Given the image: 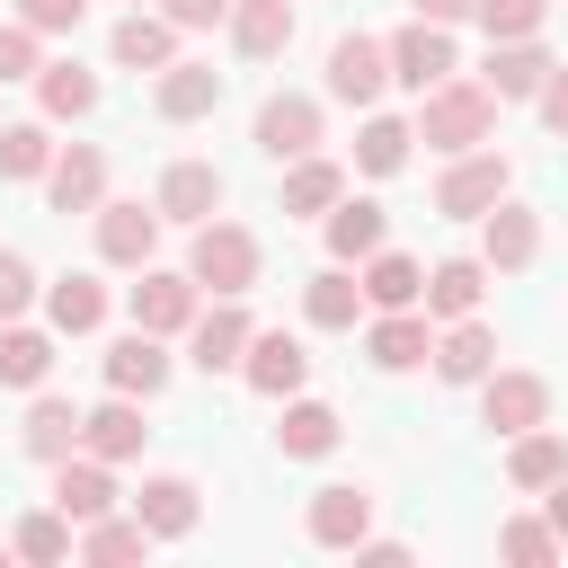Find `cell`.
Instances as JSON below:
<instances>
[{
  "label": "cell",
  "instance_id": "6da1fadb",
  "mask_svg": "<svg viewBox=\"0 0 568 568\" xmlns=\"http://www.w3.org/2000/svg\"><path fill=\"white\" fill-rule=\"evenodd\" d=\"M408 133H417L426 151H444V160H453V151H479V142L497 133V89L453 71V80H435V89L417 98V124H408Z\"/></svg>",
  "mask_w": 568,
  "mask_h": 568
},
{
  "label": "cell",
  "instance_id": "7a4b0ae2",
  "mask_svg": "<svg viewBox=\"0 0 568 568\" xmlns=\"http://www.w3.org/2000/svg\"><path fill=\"white\" fill-rule=\"evenodd\" d=\"M186 275H195V293H248L257 284V231H240V222H195V248H186Z\"/></svg>",
  "mask_w": 568,
  "mask_h": 568
},
{
  "label": "cell",
  "instance_id": "3957f363",
  "mask_svg": "<svg viewBox=\"0 0 568 568\" xmlns=\"http://www.w3.org/2000/svg\"><path fill=\"white\" fill-rule=\"evenodd\" d=\"M515 186V169H506V151L497 142H479V151H453L444 160V178H435V213H453V222H479L497 195Z\"/></svg>",
  "mask_w": 568,
  "mask_h": 568
},
{
  "label": "cell",
  "instance_id": "277c9868",
  "mask_svg": "<svg viewBox=\"0 0 568 568\" xmlns=\"http://www.w3.org/2000/svg\"><path fill=\"white\" fill-rule=\"evenodd\" d=\"M470 390H479V426H497V435L550 426V382H541V373H524V364H488Z\"/></svg>",
  "mask_w": 568,
  "mask_h": 568
},
{
  "label": "cell",
  "instance_id": "5b68a950",
  "mask_svg": "<svg viewBox=\"0 0 568 568\" xmlns=\"http://www.w3.org/2000/svg\"><path fill=\"white\" fill-rule=\"evenodd\" d=\"M532 257H541V213L515 204V195H497V204L479 213V266H488V275H524Z\"/></svg>",
  "mask_w": 568,
  "mask_h": 568
},
{
  "label": "cell",
  "instance_id": "8992f818",
  "mask_svg": "<svg viewBox=\"0 0 568 568\" xmlns=\"http://www.w3.org/2000/svg\"><path fill=\"white\" fill-rule=\"evenodd\" d=\"M124 311H133V328H151V337H186V320L204 311V293H195V275L142 266V284L124 293Z\"/></svg>",
  "mask_w": 568,
  "mask_h": 568
},
{
  "label": "cell",
  "instance_id": "52a82bcc",
  "mask_svg": "<svg viewBox=\"0 0 568 568\" xmlns=\"http://www.w3.org/2000/svg\"><path fill=\"white\" fill-rule=\"evenodd\" d=\"M382 53H390V80L417 89V98H426L435 80H453V27H435V18H408Z\"/></svg>",
  "mask_w": 568,
  "mask_h": 568
},
{
  "label": "cell",
  "instance_id": "ba28073f",
  "mask_svg": "<svg viewBox=\"0 0 568 568\" xmlns=\"http://www.w3.org/2000/svg\"><path fill=\"white\" fill-rule=\"evenodd\" d=\"M240 346H248V311H240V293H213V311L186 320V364L195 373H240Z\"/></svg>",
  "mask_w": 568,
  "mask_h": 568
},
{
  "label": "cell",
  "instance_id": "9c48e42d",
  "mask_svg": "<svg viewBox=\"0 0 568 568\" xmlns=\"http://www.w3.org/2000/svg\"><path fill=\"white\" fill-rule=\"evenodd\" d=\"M302 373H311L302 337H284V328H248V346H240V382H248L257 399H293Z\"/></svg>",
  "mask_w": 568,
  "mask_h": 568
},
{
  "label": "cell",
  "instance_id": "30bf717a",
  "mask_svg": "<svg viewBox=\"0 0 568 568\" xmlns=\"http://www.w3.org/2000/svg\"><path fill=\"white\" fill-rule=\"evenodd\" d=\"M133 515H142V532H151V541H186V532H195V515H204V488H195L186 470H151V479L133 488Z\"/></svg>",
  "mask_w": 568,
  "mask_h": 568
},
{
  "label": "cell",
  "instance_id": "8fae6325",
  "mask_svg": "<svg viewBox=\"0 0 568 568\" xmlns=\"http://www.w3.org/2000/svg\"><path fill=\"white\" fill-rule=\"evenodd\" d=\"M302 532H311L320 550H355V541L373 532V488H355V479H328V488H311V515H302Z\"/></svg>",
  "mask_w": 568,
  "mask_h": 568
},
{
  "label": "cell",
  "instance_id": "7c38bea8",
  "mask_svg": "<svg viewBox=\"0 0 568 568\" xmlns=\"http://www.w3.org/2000/svg\"><path fill=\"white\" fill-rule=\"evenodd\" d=\"M382 89H390L382 36H337V44H328V98H337V106H373Z\"/></svg>",
  "mask_w": 568,
  "mask_h": 568
},
{
  "label": "cell",
  "instance_id": "4fadbf2b",
  "mask_svg": "<svg viewBox=\"0 0 568 568\" xmlns=\"http://www.w3.org/2000/svg\"><path fill=\"white\" fill-rule=\"evenodd\" d=\"M257 151L284 169V160H302V151H320V98H302V89H275L266 106H257Z\"/></svg>",
  "mask_w": 568,
  "mask_h": 568
},
{
  "label": "cell",
  "instance_id": "5bb4252c",
  "mask_svg": "<svg viewBox=\"0 0 568 568\" xmlns=\"http://www.w3.org/2000/svg\"><path fill=\"white\" fill-rule=\"evenodd\" d=\"M98 364H106V390H124V399H160L169 390V337H151V328H124Z\"/></svg>",
  "mask_w": 568,
  "mask_h": 568
},
{
  "label": "cell",
  "instance_id": "9a60e30c",
  "mask_svg": "<svg viewBox=\"0 0 568 568\" xmlns=\"http://www.w3.org/2000/svg\"><path fill=\"white\" fill-rule=\"evenodd\" d=\"M44 195H53V213H98L106 204V151L98 142H62L53 169H44Z\"/></svg>",
  "mask_w": 568,
  "mask_h": 568
},
{
  "label": "cell",
  "instance_id": "2e32d148",
  "mask_svg": "<svg viewBox=\"0 0 568 568\" xmlns=\"http://www.w3.org/2000/svg\"><path fill=\"white\" fill-rule=\"evenodd\" d=\"M320 231H328V266H364V257L390 240V213H382L373 195H337V204L320 213Z\"/></svg>",
  "mask_w": 568,
  "mask_h": 568
},
{
  "label": "cell",
  "instance_id": "e0dca14e",
  "mask_svg": "<svg viewBox=\"0 0 568 568\" xmlns=\"http://www.w3.org/2000/svg\"><path fill=\"white\" fill-rule=\"evenodd\" d=\"M426 364H435V382H453V390H470L488 364H497V328L470 311V320H444V337L426 346Z\"/></svg>",
  "mask_w": 568,
  "mask_h": 568
},
{
  "label": "cell",
  "instance_id": "ac0fdd59",
  "mask_svg": "<svg viewBox=\"0 0 568 568\" xmlns=\"http://www.w3.org/2000/svg\"><path fill=\"white\" fill-rule=\"evenodd\" d=\"M53 506H62L71 524L115 515V462H98V453H62V462H53Z\"/></svg>",
  "mask_w": 568,
  "mask_h": 568
},
{
  "label": "cell",
  "instance_id": "d6986e66",
  "mask_svg": "<svg viewBox=\"0 0 568 568\" xmlns=\"http://www.w3.org/2000/svg\"><path fill=\"white\" fill-rule=\"evenodd\" d=\"M151 204H160V222H213L222 213V169L213 160H169Z\"/></svg>",
  "mask_w": 568,
  "mask_h": 568
},
{
  "label": "cell",
  "instance_id": "ffe728a7",
  "mask_svg": "<svg viewBox=\"0 0 568 568\" xmlns=\"http://www.w3.org/2000/svg\"><path fill=\"white\" fill-rule=\"evenodd\" d=\"M151 248H160V204H98V257L106 266H151Z\"/></svg>",
  "mask_w": 568,
  "mask_h": 568
},
{
  "label": "cell",
  "instance_id": "44dd1931",
  "mask_svg": "<svg viewBox=\"0 0 568 568\" xmlns=\"http://www.w3.org/2000/svg\"><path fill=\"white\" fill-rule=\"evenodd\" d=\"M142 399H124V390H106L98 408H80V453H98V462H133L142 453Z\"/></svg>",
  "mask_w": 568,
  "mask_h": 568
},
{
  "label": "cell",
  "instance_id": "7402d4cb",
  "mask_svg": "<svg viewBox=\"0 0 568 568\" xmlns=\"http://www.w3.org/2000/svg\"><path fill=\"white\" fill-rule=\"evenodd\" d=\"M151 106H160L169 124H195V115H213V106H222V71H213V62H160Z\"/></svg>",
  "mask_w": 568,
  "mask_h": 568
},
{
  "label": "cell",
  "instance_id": "603a6c76",
  "mask_svg": "<svg viewBox=\"0 0 568 568\" xmlns=\"http://www.w3.org/2000/svg\"><path fill=\"white\" fill-rule=\"evenodd\" d=\"M355 284H364V311H417V293H426V266L417 257H399L390 240L355 266Z\"/></svg>",
  "mask_w": 568,
  "mask_h": 568
},
{
  "label": "cell",
  "instance_id": "cb8c5ba5",
  "mask_svg": "<svg viewBox=\"0 0 568 568\" xmlns=\"http://www.w3.org/2000/svg\"><path fill=\"white\" fill-rule=\"evenodd\" d=\"M426 320H470L479 302H488V266L479 257H444V266H426Z\"/></svg>",
  "mask_w": 568,
  "mask_h": 568
},
{
  "label": "cell",
  "instance_id": "d4e9b609",
  "mask_svg": "<svg viewBox=\"0 0 568 568\" xmlns=\"http://www.w3.org/2000/svg\"><path fill=\"white\" fill-rule=\"evenodd\" d=\"M426 346H435L426 311H382V320L364 328V355H373L382 373H417V364H426Z\"/></svg>",
  "mask_w": 568,
  "mask_h": 568
},
{
  "label": "cell",
  "instance_id": "484cf974",
  "mask_svg": "<svg viewBox=\"0 0 568 568\" xmlns=\"http://www.w3.org/2000/svg\"><path fill=\"white\" fill-rule=\"evenodd\" d=\"M275 453H284V462H328V453H337V408L293 390V399H284V426H275Z\"/></svg>",
  "mask_w": 568,
  "mask_h": 568
},
{
  "label": "cell",
  "instance_id": "4316f807",
  "mask_svg": "<svg viewBox=\"0 0 568 568\" xmlns=\"http://www.w3.org/2000/svg\"><path fill=\"white\" fill-rule=\"evenodd\" d=\"M44 373H53V328L0 320V390H44Z\"/></svg>",
  "mask_w": 568,
  "mask_h": 568
},
{
  "label": "cell",
  "instance_id": "83f0119b",
  "mask_svg": "<svg viewBox=\"0 0 568 568\" xmlns=\"http://www.w3.org/2000/svg\"><path fill=\"white\" fill-rule=\"evenodd\" d=\"M231 44L248 62H275L293 44V0H231Z\"/></svg>",
  "mask_w": 568,
  "mask_h": 568
},
{
  "label": "cell",
  "instance_id": "f1b7e54d",
  "mask_svg": "<svg viewBox=\"0 0 568 568\" xmlns=\"http://www.w3.org/2000/svg\"><path fill=\"white\" fill-rule=\"evenodd\" d=\"M106 44H115V62H124V71H160V62H178V27H169V18H151V9H124Z\"/></svg>",
  "mask_w": 568,
  "mask_h": 568
},
{
  "label": "cell",
  "instance_id": "f546056e",
  "mask_svg": "<svg viewBox=\"0 0 568 568\" xmlns=\"http://www.w3.org/2000/svg\"><path fill=\"white\" fill-rule=\"evenodd\" d=\"M488 89H497V106L506 98H532L541 80H550V53H541V36H515V44H488V71H479Z\"/></svg>",
  "mask_w": 568,
  "mask_h": 568
},
{
  "label": "cell",
  "instance_id": "4dcf8cb0",
  "mask_svg": "<svg viewBox=\"0 0 568 568\" xmlns=\"http://www.w3.org/2000/svg\"><path fill=\"white\" fill-rule=\"evenodd\" d=\"M44 320H53V337H89L106 320V284L98 275H53L44 284Z\"/></svg>",
  "mask_w": 568,
  "mask_h": 568
},
{
  "label": "cell",
  "instance_id": "1f68e13d",
  "mask_svg": "<svg viewBox=\"0 0 568 568\" xmlns=\"http://www.w3.org/2000/svg\"><path fill=\"white\" fill-rule=\"evenodd\" d=\"M18 444H27L36 462H62V453H80V408H71V399H53V390H36V399H27V426H18Z\"/></svg>",
  "mask_w": 568,
  "mask_h": 568
},
{
  "label": "cell",
  "instance_id": "d6a6232c",
  "mask_svg": "<svg viewBox=\"0 0 568 568\" xmlns=\"http://www.w3.org/2000/svg\"><path fill=\"white\" fill-rule=\"evenodd\" d=\"M559 470H568V444H559L550 426H524V435H506V479H515L524 497H541Z\"/></svg>",
  "mask_w": 568,
  "mask_h": 568
},
{
  "label": "cell",
  "instance_id": "836d02e7",
  "mask_svg": "<svg viewBox=\"0 0 568 568\" xmlns=\"http://www.w3.org/2000/svg\"><path fill=\"white\" fill-rule=\"evenodd\" d=\"M302 320H311V328H355V320H364V284H355L346 266H320V275L302 284Z\"/></svg>",
  "mask_w": 568,
  "mask_h": 568
},
{
  "label": "cell",
  "instance_id": "e575fe53",
  "mask_svg": "<svg viewBox=\"0 0 568 568\" xmlns=\"http://www.w3.org/2000/svg\"><path fill=\"white\" fill-rule=\"evenodd\" d=\"M36 106H44V124L89 115V106H98V71H80V62H44V71H36Z\"/></svg>",
  "mask_w": 568,
  "mask_h": 568
},
{
  "label": "cell",
  "instance_id": "d590c367",
  "mask_svg": "<svg viewBox=\"0 0 568 568\" xmlns=\"http://www.w3.org/2000/svg\"><path fill=\"white\" fill-rule=\"evenodd\" d=\"M337 195H346V169L337 160H320V151L284 160V213H328Z\"/></svg>",
  "mask_w": 568,
  "mask_h": 568
},
{
  "label": "cell",
  "instance_id": "8d00e7d4",
  "mask_svg": "<svg viewBox=\"0 0 568 568\" xmlns=\"http://www.w3.org/2000/svg\"><path fill=\"white\" fill-rule=\"evenodd\" d=\"M408 142H417V133H408L399 115H364V133H355V169H364V178H399V169H408Z\"/></svg>",
  "mask_w": 568,
  "mask_h": 568
},
{
  "label": "cell",
  "instance_id": "74e56055",
  "mask_svg": "<svg viewBox=\"0 0 568 568\" xmlns=\"http://www.w3.org/2000/svg\"><path fill=\"white\" fill-rule=\"evenodd\" d=\"M80 559H98V568H115V559H142L151 550V532H142V515H98V524H80V541H71Z\"/></svg>",
  "mask_w": 568,
  "mask_h": 568
},
{
  "label": "cell",
  "instance_id": "f35d334b",
  "mask_svg": "<svg viewBox=\"0 0 568 568\" xmlns=\"http://www.w3.org/2000/svg\"><path fill=\"white\" fill-rule=\"evenodd\" d=\"M53 124L44 115H27V124H0V178H44L53 169Z\"/></svg>",
  "mask_w": 568,
  "mask_h": 568
},
{
  "label": "cell",
  "instance_id": "ab89813d",
  "mask_svg": "<svg viewBox=\"0 0 568 568\" xmlns=\"http://www.w3.org/2000/svg\"><path fill=\"white\" fill-rule=\"evenodd\" d=\"M9 550H18V559H36V568L71 559V515H62V506H36V515L9 532Z\"/></svg>",
  "mask_w": 568,
  "mask_h": 568
},
{
  "label": "cell",
  "instance_id": "60d3db41",
  "mask_svg": "<svg viewBox=\"0 0 568 568\" xmlns=\"http://www.w3.org/2000/svg\"><path fill=\"white\" fill-rule=\"evenodd\" d=\"M497 550H506V559H515V568H550V559H559V550H568V541H559V532H550V515H515V524H506V532H497Z\"/></svg>",
  "mask_w": 568,
  "mask_h": 568
},
{
  "label": "cell",
  "instance_id": "b9f144b4",
  "mask_svg": "<svg viewBox=\"0 0 568 568\" xmlns=\"http://www.w3.org/2000/svg\"><path fill=\"white\" fill-rule=\"evenodd\" d=\"M470 18L488 27V44H515V36H541L550 0H470Z\"/></svg>",
  "mask_w": 568,
  "mask_h": 568
},
{
  "label": "cell",
  "instance_id": "7bdbcfd3",
  "mask_svg": "<svg viewBox=\"0 0 568 568\" xmlns=\"http://www.w3.org/2000/svg\"><path fill=\"white\" fill-rule=\"evenodd\" d=\"M36 71H44V36L27 18H9L0 27V80H36Z\"/></svg>",
  "mask_w": 568,
  "mask_h": 568
},
{
  "label": "cell",
  "instance_id": "ee69618b",
  "mask_svg": "<svg viewBox=\"0 0 568 568\" xmlns=\"http://www.w3.org/2000/svg\"><path fill=\"white\" fill-rule=\"evenodd\" d=\"M36 293H44V284H36V266H27L18 248H0V320H27V311H36Z\"/></svg>",
  "mask_w": 568,
  "mask_h": 568
},
{
  "label": "cell",
  "instance_id": "f6af8a7d",
  "mask_svg": "<svg viewBox=\"0 0 568 568\" xmlns=\"http://www.w3.org/2000/svg\"><path fill=\"white\" fill-rule=\"evenodd\" d=\"M18 18H27L36 36H71V27L89 18V0H18Z\"/></svg>",
  "mask_w": 568,
  "mask_h": 568
},
{
  "label": "cell",
  "instance_id": "bcb514c9",
  "mask_svg": "<svg viewBox=\"0 0 568 568\" xmlns=\"http://www.w3.org/2000/svg\"><path fill=\"white\" fill-rule=\"evenodd\" d=\"M532 106H541V124H550V133H568V62H550V80L532 89Z\"/></svg>",
  "mask_w": 568,
  "mask_h": 568
},
{
  "label": "cell",
  "instance_id": "7dc6e473",
  "mask_svg": "<svg viewBox=\"0 0 568 568\" xmlns=\"http://www.w3.org/2000/svg\"><path fill=\"white\" fill-rule=\"evenodd\" d=\"M160 18H169V27H222L231 0H160Z\"/></svg>",
  "mask_w": 568,
  "mask_h": 568
},
{
  "label": "cell",
  "instance_id": "c3c4849f",
  "mask_svg": "<svg viewBox=\"0 0 568 568\" xmlns=\"http://www.w3.org/2000/svg\"><path fill=\"white\" fill-rule=\"evenodd\" d=\"M541 515H550V532H559V541H568V470H559V479H550V488H541Z\"/></svg>",
  "mask_w": 568,
  "mask_h": 568
},
{
  "label": "cell",
  "instance_id": "681fc988",
  "mask_svg": "<svg viewBox=\"0 0 568 568\" xmlns=\"http://www.w3.org/2000/svg\"><path fill=\"white\" fill-rule=\"evenodd\" d=\"M417 18H435V27H462V18H470V0H417Z\"/></svg>",
  "mask_w": 568,
  "mask_h": 568
},
{
  "label": "cell",
  "instance_id": "f907efd6",
  "mask_svg": "<svg viewBox=\"0 0 568 568\" xmlns=\"http://www.w3.org/2000/svg\"><path fill=\"white\" fill-rule=\"evenodd\" d=\"M0 559H9V550H0Z\"/></svg>",
  "mask_w": 568,
  "mask_h": 568
},
{
  "label": "cell",
  "instance_id": "816d5d0a",
  "mask_svg": "<svg viewBox=\"0 0 568 568\" xmlns=\"http://www.w3.org/2000/svg\"><path fill=\"white\" fill-rule=\"evenodd\" d=\"M133 9H142V0H133Z\"/></svg>",
  "mask_w": 568,
  "mask_h": 568
}]
</instances>
